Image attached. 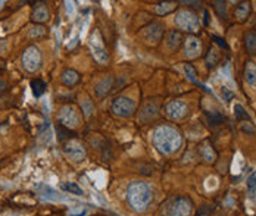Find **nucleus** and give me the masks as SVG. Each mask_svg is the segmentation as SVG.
I'll return each instance as SVG.
<instances>
[{"label": "nucleus", "instance_id": "obj_1", "mask_svg": "<svg viewBox=\"0 0 256 216\" xmlns=\"http://www.w3.org/2000/svg\"><path fill=\"white\" fill-rule=\"evenodd\" d=\"M152 141L156 150L162 155H171L176 150H178L181 146V135L180 133L170 125H162L154 130L152 135Z\"/></svg>", "mask_w": 256, "mask_h": 216}, {"label": "nucleus", "instance_id": "obj_2", "mask_svg": "<svg viewBox=\"0 0 256 216\" xmlns=\"http://www.w3.org/2000/svg\"><path fill=\"white\" fill-rule=\"evenodd\" d=\"M154 199L152 189L142 181H132L127 189V202L130 208L136 212H143L148 209Z\"/></svg>", "mask_w": 256, "mask_h": 216}, {"label": "nucleus", "instance_id": "obj_3", "mask_svg": "<svg viewBox=\"0 0 256 216\" xmlns=\"http://www.w3.org/2000/svg\"><path fill=\"white\" fill-rule=\"evenodd\" d=\"M193 211V203L187 197H176L165 209V216H190Z\"/></svg>", "mask_w": 256, "mask_h": 216}, {"label": "nucleus", "instance_id": "obj_4", "mask_svg": "<svg viewBox=\"0 0 256 216\" xmlns=\"http://www.w3.org/2000/svg\"><path fill=\"white\" fill-rule=\"evenodd\" d=\"M22 66L28 72H36L42 66V53L36 46H30L22 53Z\"/></svg>", "mask_w": 256, "mask_h": 216}, {"label": "nucleus", "instance_id": "obj_5", "mask_svg": "<svg viewBox=\"0 0 256 216\" xmlns=\"http://www.w3.org/2000/svg\"><path fill=\"white\" fill-rule=\"evenodd\" d=\"M112 112L120 118H130L136 112V102L128 97H118L112 102Z\"/></svg>", "mask_w": 256, "mask_h": 216}, {"label": "nucleus", "instance_id": "obj_6", "mask_svg": "<svg viewBox=\"0 0 256 216\" xmlns=\"http://www.w3.org/2000/svg\"><path fill=\"white\" fill-rule=\"evenodd\" d=\"M176 24L181 29H187V31H196V29H199V25H200L199 18L190 10H180L176 15Z\"/></svg>", "mask_w": 256, "mask_h": 216}, {"label": "nucleus", "instance_id": "obj_7", "mask_svg": "<svg viewBox=\"0 0 256 216\" xmlns=\"http://www.w3.org/2000/svg\"><path fill=\"white\" fill-rule=\"evenodd\" d=\"M64 153L74 162H81L86 159V149L77 140H70L64 146Z\"/></svg>", "mask_w": 256, "mask_h": 216}, {"label": "nucleus", "instance_id": "obj_8", "mask_svg": "<svg viewBox=\"0 0 256 216\" xmlns=\"http://www.w3.org/2000/svg\"><path fill=\"white\" fill-rule=\"evenodd\" d=\"M165 32V27L162 22H152L149 27H146L142 31V37L146 43L149 44H156L160 41L162 35Z\"/></svg>", "mask_w": 256, "mask_h": 216}, {"label": "nucleus", "instance_id": "obj_9", "mask_svg": "<svg viewBox=\"0 0 256 216\" xmlns=\"http://www.w3.org/2000/svg\"><path fill=\"white\" fill-rule=\"evenodd\" d=\"M58 119L60 122V125L70 128V127H76L80 122V113L74 106H65V108L60 109L59 115H58Z\"/></svg>", "mask_w": 256, "mask_h": 216}, {"label": "nucleus", "instance_id": "obj_10", "mask_svg": "<svg viewBox=\"0 0 256 216\" xmlns=\"http://www.w3.org/2000/svg\"><path fill=\"white\" fill-rule=\"evenodd\" d=\"M188 112V106L184 102L178 100H172L165 106V113L171 118V119H182Z\"/></svg>", "mask_w": 256, "mask_h": 216}, {"label": "nucleus", "instance_id": "obj_11", "mask_svg": "<svg viewBox=\"0 0 256 216\" xmlns=\"http://www.w3.org/2000/svg\"><path fill=\"white\" fill-rule=\"evenodd\" d=\"M90 47H92V50H93L94 57H96L99 62L108 60V52H106V49L103 47L102 37H100V34H99L98 31H96V32L92 35V38H90Z\"/></svg>", "mask_w": 256, "mask_h": 216}, {"label": "nucleus", "instance_id": "obj_12", "mask_svg": "<svg viewBox=\"0 0 256 216\" xmlns=\"http://www.w3.org/2000/svg\"><path fill=\"white\" fill-rule=\"evenodd\" d=\"M202 50V46H200V40L193 37V35H188L187 40L184 41V53L187 57H194L200 53Z\"/></svg>", "mask_w": 256, "mask_h": 216}, {"label": "nucleus", "instance_id": "obj_13", "mask_svg": "<svg viewBox=\"0 0 256 216\" xmlns=\"http://www.w3.org/2000/svg\"><path fill=\"white\" fill-rule=\"evenodd\" d=\"M49 16H50V12H49L48 6L43 3L37 4L32 10V19L36 22H46V21H49Z\"/></svg>", "mask_w": 256, "mask_h": 216}, {"label": "nucleus", "instance_id": "obj_14", "mask_svg": "<svg viewBox=\"0 0 256 216\" xmlns=\"http://www.w3.org/2000/svg\"><path fill=\"white\" fill-rule=\"evenodd\" d=\"M112 85H114V77H104V78H102L100 81L96 84V88H94V90H96V94H98L99 97L108 94V93L110 91Z\"/></svg>", "mask_w": 256, "mask_h": 216}, {"label": "nucleus", "instance_id": "obj_15", "mask_svg": "<svg viewBox=\"0 0 256 216\" xmlns=\"http://www.w3.org/2000/svg\"><path fill=\"white\" fill-rule=\"evenodd\" d=\"M182 41V34L180 32L178 29H172L168 32V37H166V44L171 50H176L178 49L180 44Z\"/></svg>", "mask_w": 256, "mask_h": 216}, {"label": "nucleus", "instance_id": "obj_16", "mask_svg": "<svg viewBox=\"0 0 256 216\" xmlns=\"http://www.w3.org/2000/svg\"><path fill=\"white\" fill-rule=\"evenodd\" d=\"M62 82L66 87H74V85H77L78 82H80V74H78L77 71H74V69H66L62 74Z\"/></svg>", "mask_w": 256, "mask_h": 216}, {"label": "nucleus", "instance_id": "obj_17", "mask_svg": "<svg viewBox=\"0 0 256 216\" xmlns=\"http://www.w3.org/2000/svg\"><path fill=\"white\" fill-rule=\"evenodd\" d=\"M244 46L249 54H256V31L250 29L244 34Z\"/></svg>", "mask_w": 256, "mask_h": 216}, {"label": "nucleus", "instance_id": "obj_18", "mask_svg": "<svg viewBox=\"0 0 256 216\" xmlns=\"http://www.w3.org/2000/svg\"><path fill=\"white\" fill-rule=\"evenodd\" d=\"M244 78L249 85H256V63L254 62H248L244 66Z\"/></svg>", "mask_w": 256, "mask_h": 216}, {"label": "nucleus", "instance_id": "obj_19", "mask_svg": "<svg viewBox=\"0 0 256 216\" xmlns=\"http://www.w3.org/2000/svg\"><path fill=\"white\" fill-rule=\"evenodd\" d=\"M249 12H250V4H249V3H240V4L236 7V10H234L236 18H237L238 21H244V19L249 16Z\"/></svg>", "mask_w": 256, "mask_h": 216}, {"label": "nucleus", "instance_id": "obj_20", "mask_svg": "<svg viewBox=\"0 0 256 216\" xmlns=\"http://www.w3.org/2000/svg\"><path fill=\"white\" fill-rule=\"evenodd\" d=\"M31 90H32V94H34L36 97H40V96H43V93L46 91V82L43 81V80L36 78V80L31 81Z\"/></svg>", "mask_w": 256, "mask_h": 216}, {"label": "nucleus", "instance_id": "obj_21", "mask_svg": "<svg viewBox=\"0 0 256 216\" xmlns=\"http://www.w3.org/2000/svg\"><path fill=\"white\" fill-rule=\"evenodd\" d=\"M218 60H220V53L215 47H210L209 49V53L206 56V66L208 68H215L218 65Z\"/></svg>", "mask_w": 256, "mask_h": 216}, {"label": "nucleus", "instance_id": "obj_22", "mask_svg": "<svg viewBox=\"0 0 256 216\" xmlns=\"http://www.w3.org/2000/svg\"><path fill=\"white\" fill-rule=\"evenodd\" d=\"M60 189L64 190L65 193H70V194H74V196H82L84 194L82 189L78 186L77 183H64L60 186Z\"/></svg>", "mask_w": 256, "mask_h": 216}, {"label": "nucleus", "instance_id": "obj_23", "mask_svg": "<svg viewBox=\"0 0 256 216\" xmlns=\"http://www.w3.org/2000/svg\"><path fill=\"white\" fill-rule=\"evenodd\" d=\"M56 131H58V134H59V140H66V141L74 140V133L70 131V128H66V127H64V125H58V127H56Z\"/></svg>", "mask_w": 256, "mask_h": 216}, {"label": "nucleus", "instance_id": "obj_24", "mask_svg": "<svg viewBox=\"0 0 256 216\" xmlns=\"http://www.w3.org/2000/svg\"><path fill=\"white\" fill-rule=\"evenodd\" d=\"M184 71H186V75H187V78H188L190 81L198 84V85H202V84L199 82V80L196 78L198 74H196V71H194V68H193L192 65H184Z\"/></svg>", "mask_w": 256, "mask_h": 216}, {"label": "nucleus", "instance_id": "obj_25", "mask_svg": "<svg viewBox=\"0 0 256 216\" xmlns=\"http://www.w3.org/2000/svg\"><path fill=\"white\" fill-rule=\"evenodd\" d=\"M174 9H176V3H160L156 7V10H158L159 15H166L168 12H171Z\"/></svg>", "mask_w": 256, "mask_h": 216}, {"label": "nucleus", "instance_id": "obj_26", "mask_svg": "<svg viewBox=\"0 0 256 216\" xmlns=\"http://www.w3.org/2000/svg\"><path fill=\"white\" fill-rule=\"evenodd\" d=\"M234 113H236V118H237L238 121H250L249 115L246 113V110L243 109L242 105H236V106H234Z\"/></svg>", "mask_w": 256, "mask_h": 216}, {"label": "nucleus", "instance_id": "obj_27", "mask_svg": "<svg viewBox=\"0 0 256 216\" xmlns=\"http://www.w3.org/2000/svg\"><path fill=\"white\" fill-rule=\"evenodd\" d=\"M214 7H215V10L218 12V15L222 18V19H227V6H226V3L224 1H214Z\"/></svg>", "mask_w": 256, "mask_h": 216}, {"label": "nucleus", "instance_id": "obj_28", "mask_svg": "<svg viewBox=\"0 0 256 216\" xmlns=\"http://www.w3.org/2000/svg\"><path fill=\"white\" fill-rule=\"evenodd\" d=\"M208 119H209V122H210V125H220L222 121H224V118L218 113V112H212V113H208Z\"/></svg>", "mask_w": 256, "mask_h": 216}, {"label": "nucleus", "instance_id": "obj_29", "mask_svg": "<svg viewBox=\"0 0 256 216\" xmlns=\"http://www.w3.org/2000/svg\"><path fill=\"white\" fill-rule=\"evenodd\" d=\"M156 112H158V108H156L154 105H152V103H149L146 108L143 109V113H142V116H144L146 113H149V115H150V118H154V115H156Z\"/></svg>", "mask_w": 256, "mask_h": 216}, {"label": "nucleus", "instance_id": "obj_30", "mask_svg": "<svg viewBox=\"0 0 256 216\" xmlns=\"http://www.w3.org/2000/svg\"><path fill=\"white\" fill-rule=\"evenodd\" d=\"M46 31H44V28L43 27H36V28H32V31L30 32V35L31 37H38V35H43Z\"/></svg>", "mask_w": 256, "mask_h": 216}, {"label": "nucleus", "instance_id": "obj_31", "mask_svg": "<svg viewBox=\"0 0 256 216\" xmlns=\"http://www.w3.org/2000/svg\"><path fill=\"white\" fill-rule=\"evenodd\" d=\"M248 187L249 190H254L256 187V171L248 178Z\"/></svg>", "mask_w": 256, "mask_h": 216}, {"label": "nucleus", "instance_id": "obj_32", "mask_svg": "<svg viewBox=\"0 0 256 216\" xmlns=\"http://www.w3.org/2000/svg\"><path fill=\"white\" fill-rule=\"evenodd\" d=\"M212 38H214V41H216V44H218V46H221L222 49H228V44L226 43V40H224V38H221V37H216V35H214Z\"/></svg>", "mask_w": 256, "mask_h": 216}, {"label": "nucleus", "instance_id": "obj_33", "mask_svg": "<svg viewBox=\"0 0 256 216\" xmlns=\"http://www.w3.org/2000/svg\"><path fill=\"white\" fill-rule=\"evenodd\" d=\"M6 88H8V84L3 81V80H0V94H2Z\"/></svg>", "mask_w": 256, "mask_h": 216}, {"label": "nucleus", "instance_id": "obj_34", "mask_svg": "<svg viewBox=\"0 0 256 216\" xmlns=\"http://www.w3.org/2000/svg\"><path fill=\"white\" fill-rule=\"evenodd\" d=\"M3 4H4V3H3V1H0V7H2V6H3Z\"/></svg>", "mask_w": 256, "mask_h": 216}]
</instances>
